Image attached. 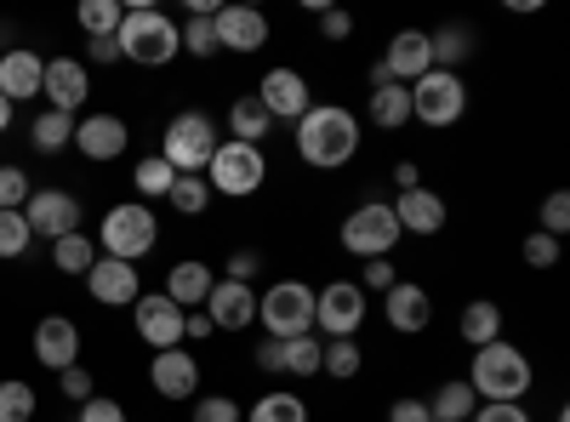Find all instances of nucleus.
<instances>
[{
  "label": "nucleus",
  "instance_id": "nucleus-47",
  "mask_svg": "<svg viewBox=\"0 0 570 422\" xmlns=\"http://www.w3.org/2000/svg\"><path fill=\"white\" fill-rule=\"evenodd\" d=\"M223 274L234 279V286H252V279L263 274V252H257V246H240V252L228 257V268H223Z\"/></svg>",
  "mask_w": 570,
  "mask_h": 422
},
{
  "label": "nucleus",
  "instance_id": "nucleus-55",
  "mask_svg": "<svg viewBox=\"0 0 570 422\" xmlns=\"http://www.w3.org/2000/svg\"><path fill=\"white\" fill-rule=\"evenodd\" d=\"M257 365L279 377V343H274V337H263V343H257Z\"/></svg>",
  "mask_w": 570,
  "mask_h": 422
},
{
  "label": "nucleus",
  "instance_id": "nucleus-39",
  "mask_svg": "<svg viewBox=\"0 0 570 422\" xmlns=\"http://www.w3.org/2000/svg\"><path fill=\"white\" fill-rule=\"evenodd\" d=\"M217 18V12H212ZM212 18H195L188 12V23H177V35H183V52H195V58H217L223 46H217V23Z\"/></svg>",
  "mask_w": 570,
  "mask_h": 422
},
{
  "label": "nucleus",
  "instance_id": "nucleus-31",
  "mask_svg": "<svg viewBox=\"0 0 570 422\" xmlns=\"http://www.w3.org/2000/svg\"><path fill=\"white\" fill-rule=\"evenodd\" d=\"M473 411H480V400H473V389H468L462 377L440 383L434 400H428V416H434V422H468Z\"/></svg>",
  "mask_w": 570,
  "mask_h": 422
},
{
  "label": "nucleus",
  "instance_id": "nucleus-37",
  "mask_svg": "<svg viewBox=\"0 0 570 422\" xmlns=\"http://www.w3.org/2000/svg\"><path fill=\"white\" fill-rule=\"evenodd\" d=\"M131 183H137V195H142V200H166V195H171V183H177V171H171L160 155H149V160H137Z\"/></svg>",
  "mask_w": 570,
  "mask_h": 422
},
{
  "label": "nucleus",
  "instance_id": "nucleus-13",
  "mask_svg": "<svg viewBox=\"0 0 570 422\" xmlns=\"http://www.w3.org/2000/svg\"><path fill=\"white\" fill-rule=\"evenodd\" d=\"M131 325H137V337L149 343L155 354L160 349H183V308L166 292H142L131 303Z\"/></svg>",
  "mask_w": 570,
  "mask_h": 422
},
{
  "label": "nucleus",
  "instance_id": "nucleus-14",
  "mask_svg": "<svg viewBox=\"0 0 570 422\" xmlns=\"http://www.w3.org/2000/svg\"><path fill=\"white\" fill-rule=\"evenodd\" d=\"M40 80H46V58L35 46H7V52H0V98L12 109L40 98Z\"/></svg>",
  "mask_w": 570,
  "mask_h": 422
},
{
  "label": "nucleus",
  "instance_id": "nucleus-22",
  "mask_svg": "<svg viewBox=\"0 0 570 422\" xmlns=\"http://www.w3.org/2000/svg\"><path fill=\"white\" fill-rule=\"evenodd\" d=\"M383 320L400 337H422L428 320H434V297H428L422 286H411V279H400L394 292H383Z\"/></svg>",
  "mask_w": 570,
  "mask_h": 422
},
{
  "label": "nucleus",
  "instance_id": "nucleus-43",
  "mask_svg": "<svg viewBox=\"0 0 570 422\" xmlns=\"http://www.w3.org/2000/svg\"><path fill=\"white\" fill-rule=\"evenodd\" d=\"M195 422H246V405L228 394H195Z\"/></svg>",
  "mask_w": 570,
  "mask_h": 422
},
{
  "label": "nucleus",
  "instance_id": "nucleus-33",
  "mask_svg": "<svg viewBox=\"0 0 570 422\" xmlns=\"http://www.w3.org/2000/svg\"><path fill=\"white\" fill-rule=\"evenodd\" d=\"M320 337H285L279 343V377H320Z\"/></svg>",
  "mask_w": 570,
  "mask_h": 422
},
{
  "label": "nucleus",
  "instance_id": "nucleus-36",
  "mask_svg": "<svg viewBox=\"0 0 570 422\" xmlns=\"http://www.w3.org/2000/svg\"><path fill=\"white\" fill-rule=\"evenodd\" d=\"M80 29L91 35V40H115V29H120V18H126V7L120 0H80Z\"/></svg>",
  "mask_w": 570,
  "mask_h": 422
},
{
  "label": "nucleus",
  "instance_id": "nucleus-19",
  "mask_svg": "<svg viewBox=\"0 0 570 422\" xmlns=\"http://www.w3.org/2000/svg\"><path fill=\"white\" fill-rule=\"evenodd\" d=\"M40 91H46V104H52L58 115H75V109L91 98V75H86L80 58H46V80H40Z\"/></svg>",
  "mask_w": 570,
  "mask_h": 422
},
{
  "label": "nucleus",
  "instance_id": "nucleus-21",
  "mask_svg": "<svg viewBox=\"0 0 570 422\" xmlns=\"http://www.w3.org/2000/svg\"><path fill=\"white\" fill-rule=\"evenodd\" d=\"M217 46L223 52H263L268 46V18L257 7H217Z\"/></svg>",
  "mask_w": 570,
  "mask_h": 422
},
{
  "label": "nucleus",
  "instance_id": "nucleus-50",
  "mask_svg": "<svg viewBox=\"0 0 570 422\" xmlns=\"http://www.w3.org/2000/svg\"><path fill=\"white\" fill-rule=\"evenodd\" d=\"M468 422H531V411H525V405H513V400H497V405H480Z\"/></svg>",
  "mask_w": 570,
  "mask_h": 422
},
{
  "label": "nucleus",
  "instance_id": "nucleus-7",
  "mask_svg": "<svg viewBox=\"0 0 570 422\" xmlns=\"http://www.w3.org/2000/svg\"><path fill=\"white\" fill-rule=\"evenodd\" d=\"M160 241V223L155 212L142 206V200H120L104 212V228H98V246L104 257H120V263H137V257H149Z\"/></svg>",
  "mask_w": 570,
  "mask_h": 422
},
{
  "label": "nucleus",
  "instance_id": "nucleus-11",
  "mask_svg": "<svg viewBox=\"0 0 570 422\" xmlns=\"http://www.w3.org/2000/svg\"><path fill=\"white\" fill-rule=\"evenodd\" d=\"M252 98H257V104L268 109V120H292V126H297V120H303V115L314 109V91H308V75H297V69H285V63L263 75V86L252 91Z\"/></svg>",
  "mask_w": 570,
  "mask_h": 422
},
{
  "label": "nucleus",
  "instance_id": "nucleus-27",
  "mask_svg": "<svg viewBox=\"0 0 570 422\" xmlns=\"http://www.w3.org/2000/svg\"><path fill=\"white\" fill-rule=\"evenodd\" d=\"M365 120L376 131H405L411 126V91L405 86H376L365 98Z\"/></svg>",
  "mask_w": 570,
  "mask_h": 422
},
{
  "label": "nucleus",
  "instance_id": "nucleus-16",
  "mask_svg": "<svg viewBox=\"0 0 570 422\" xmlns=\"http://www.w3.org/2000/svg\"><path fill=\"white\" fill-rule=\"evenodd\" d=\"M149 389L160 400H195L200 394V360L188 349H160L149 360Z\"/></svg>",
  "mask_w": 570,
  "mask_h": 422
},
{
  "label": "nucleus",
  "instance_id": "nucleus-48",
  "mask_svg": "<svg viewBox=\"0 0 570 422\" xmlns=\"http://www.w3.org/2000/svg\"><path fill=\"white\" fill-rule=\"evenodd\" d=\"M58 389H63V400H75V405H86L91 394H98V389H91V371H86V365L58 371Z\"/></svg>",
  "mask_w": 570,
  "mask_h": 422
},
{
  "label": "nucleus",
  "instance_id": "nucleus-17",
  "mask_svg": "<svg viewBox=\"0 0 570 422\" xmlns=\"http://www.w3.org/2000/svg\"><path fill=\"white\" fill-rule=\"evenodd\" d=\"M35 360H40L46 371H69V365H80V325H75L69 314H46V320H35Z\"/></svg>",
  "mask_w": 570,
  "mask_h": 422
},
{
  "label": "nucleus",
  "instance_id": "nucleus-23",
  "mask_svg": "<svg viewBox=\"0 0 570 422\" xmlns=\"http://www.w3.org/2000/svg\"><path fill=\"white\" fill-rule=\"evenodd\" d=\"M206 320L217 332H246L257 320V292L252 286H234V279H217L212 297H206Z\"/></svg>",
  "mask_w": 570,
  "mask_h": 422
},
{
  "label": "nucleus",
  "instance_id": "nucleus-20",
  "mask_svg": "<svg viewBox=\"0 0 570 422\" xmlns=\"http://www.w3.org/2000/svg\"><path fill=\"white\" fill-rule=\"evenodd\" d=\"M126 144H131V126L120 120V115H86L80 126H75V149L86 155V160H120L126 155Z\"/></svg>",
  "mask_w": 570,
  "mask_h": 422
},
{
  "label": "nucleus",
  "instance_id": "nucleus-8",
  "mask_svg": "<svg viewBox=\"0 0 570 422\" xmlns=\"http://www.w3.org/2000/svg\"><path fill=\"white\" fill-rule=\"evenodd\" d=\"M405 91H411V120H422L428 131H445L468 115V80L451 75V69H428Z\"/></svg>",
  "mask_w": 570,
  "mask_h": 422
},
{
  "label": "nucleus",
  "instance_id": "nucleus-49",
  "mask_svg": "<svg viewBox=\"0 0 570 422\" xmlns=\"http://www.w3.org/2000/svg\"><path fill=\"white\" fill-rule=\"evenodd\" d=\"M75 422H126V405H120V400H104V394H91V400L80 405Z\"/></svg>",
  "mask_w": 570,
  "mask_h": 422
},
{
  "label": "nucleus",
  "instance_id": "nucleus-51",
  "mask_svg": "<svg viewBox=\"0 0 570 422\" xmlns=\"http://www.w3.org/2000/svg\"><path fill=\"white\" fill-rule=\"evenodd\" d=\"M320 35H325L331 46H337V40H348V35H354V18H348V12H337V7H325V12H320Z\"/></svg>",
  "mask_w": 570,
  "mask_h": 422
},
{
  "label": "nucleus",
  "instance_id": "nucleus-24",
  "mask_svg": "<svg viewBox=\"0 0 570 422\" xmlns=\"http://www.w3.org/2000/svg\"><path fill=\"white\" fill-rule=\"evenodd\" d=\"M212 286H217V274H212L200 257H183V263H171V274H166V297H171L183 314H188V308H206Z\"/></svg>",
  "mask_w": 570,
  "mask_h": 422
},
{
  "label": "nucleus",
  "instance_id": "nucleus-4",
  "mask_svg": "<svg viewBox=\"0 0 570 422\" xmlns=\"http://www.w3.org/2000/svg\"><path fill=\"white\" fill-rule=\"evenodd\" d=\"M217 155V120L206 109H183L166 120V137H160V160L177 171V177H200Z\"/></svg>",
  "mask_w": 570,
  "mask_h": 422
},
{
  "label": "nucleus",
  "instance_id": "nucleus-26",
  "mask_svg": "<svg viewBox=\"0 0 570 422\" xmlns=\"http://www.w3.org/2000/svg\"><path fill=\"white\" fill-rule=\"evenodd\" d=\"M456 332H462V343H468V349H485V343H497V337H502V303H491V297H473V303H462V314H456Z\"/></svg>",
  "mask_w": 570,
  "mask_h": 422
},
{
  "label": "nucleus",
  "instance_id": "nucleus-2",
  "mask_svg": "<svg viewBox=\"0 0 570 422\" xmlns=\"http://www.w3.org/2000/svg\"><path fill=\"white\" fill-rule=\"evenodd\" d=\"M462 383L473 389V400H480V405H497V400H513L519 405V400L531 394V383H537V365H531L525 349H513L508 337H497L485 349H473V365H468Z\"/></svg>",
  "mask_w": 570,
  "mask_h": 422
},
{
  "label": "nucleus",
  "instance_id": "nucleus-6",
  "mask_svg": "<svg viewBox=\"0 0 570 422\" xmlns=\"http://www.w3.org/2000/svg\"><path fill=\"white\" fill-rule=\"evenodd\" d=\"M257 320L274 343L285 337H308L314 332V286L308 279H274V286L257 297Z\"/></svg>",
  "mask_w": 570,
  "mask_h": 422
},
{
  "label": "nucleus",
  "instance_id": "nucleus-5",
  "mask_svg": "<svg viewBox=\"0 0 570 422\" xmlns=\"http://www.w3.org/2000/svg\"><path fill=\"white\" fill-rule=\"evenodd\" d=\"M200 177H206L212 195L246 200V195H257L263 183H268V155L257 144H234V137H228V144H217V155H212V166Z\"/></svg>",
  "mask_w": 570,
  "mask_h": 422
},
{
  "label": "nucleus",
  "instance_id": "nucleus-45",
  "mask_svg": "<svg viewBox=\"0 0 570 422\" xmlns=\"http://www.w3.org/2000/svg\"><path fill=\"white\" fill-rule=\"evenodd\" d=\"M354 286H360V292H394V286H400V268H394L389 257H371V263L360 268Z\"/></svg>",
  "mask_w": 570,
  "mask_h": 422
},
{
  "label": "nucleus",
  "instance_id": "nucleus-1",
  "mask_svg": "<svg viewBox=\"0 0 570 422\" xmlns=\"http://www.w3.org/2000/svg\"><path fill=\"white\" fill-rule=\"evenodd\" d=\"M360 115L343 109V104H314L303 120H297V160L314 166V171H343L354 155H360Z\"/></svg>",
  "mask_w": 570,
  "mask_h": 422
},
{
  "label": "nucleus",
  "instance_id": "nucleus-15",
  "mask_svg": "<svg viewBox=\"0 0 570 422\" xmlns=\"http://www.w3.org/2000/svg\"><path fill=\"white\" fill-rule=\"evenodd\" d=\"M86 292L91 303H104V308H131L142 297V279H137V263H120V257H98L86 274Z\"/></svg>",
  "mask_w": 570,
  "mask_h": 422
},
{
  "label": "nucleus",
  "instance_id": "nucleus-46",
  "mask_svg": "<svg viewBox=\"0 0 570 422\" xmlns=\"http://www.w3.org/2000/svg\"><path fill=\"white\" fill-rule=\"evenodd\" d=\"M564 228H570V195H564V189H553V195L542 200V234L564 241Z\"/></svg>",
  "mask_w": 570,
  "mask_h": 422
},
{
  "label": "nucleus",
  "instance_id": "nucleus-12",
  "mask_svg": "<svg viewBox=\"0 0 570 422\" xmlns=\"http://www.w3.org/2000/svg\"><path fill=\"white\" fill-rule=\"evenodd\" d=\"M23 223L35 241H63V234H80V200L69 189H35L23 206Z\"/></svg>",
  "mask_w": 570,
  "mask_h": 422
},
{
  "label": "nucleus",
  "instance_id": "nucleus-38",
  "mask_svg": "<svg viewBox=\"0 0 570 422\" xmlns=\"http://www.w3.org/2000/svg\"><path fill=\"white\" fill-rule=\"evenodd\" d=\"M35 411H40V400L29 383H18V377L0 383V422H35Z\"/></svg>",
  "mask_w": 570,
  "mask_h": 422
},
{
  "label": "nucleus",
  "instance_id": "nucleus-57",
  "mask_svg": "<svg viewBox=\"0 0 570 422\" xmlns=\"http://www.w3.org/2000/svg\"><path fill=\"white\" fill-rule=\"evenodd\" d=\"M7 126H12V104H7V98H0V131H7Z\"/></svg>",
  "mask_w": 570,
  "mask_h": 422
},
{
  "label": "nucleus",
  "instance_id": "nucleus-35",
  "mask_svg": "<svg viewBox=\"0 0 570 422\" xmlns=\"http://www.w3.org/2000/svg\"><path fill=\"white\" fill-rule=\"evenodd\" d=\"M91 263H98V246L86 241V234H63V241H52V268L58 274H91Z\"/></svg>",
  "mask_w": 570,
  "mask_h": 422
},
{
  "label": "nucleus",
  "instance_id": "nucleus-53",
  "mask_svg": "<svg viewBox=\"0 0 570 422\" xmlns=\"http://www.w3.org/2000/svg\"><path fill=\"white\" fill-rule=\"evenodd\" d=\"M212 332H217V325L206 320V308H188V314H183V343H188V337H195V343H206Z\"/></svg>",
  "mask_w": 570,
  "mask_h": 422
},
{
  "label": "nucleus",
  "instance_id": "nucleus-32",
  "mask_svg": "<svg viewBox=\"0 0 570 422\" xmlns=\"http://www.w3.org/2000/svg\"><path fill=\"white\" fill-rule=\"evenodd\" d=\"M29 144H35L40 155H63V149L75 144V115H58V109L35 115V126H29Z\"/></svg>",
  "mask_w": 570,
  "mask_h": 422
},
{
  "label": "nucleus",
  "instance_id": "nucleus-10",
  "mask_svg": "<svg viewBox=\"0 0 570 422\" xmlns=\"http://www.w3.org/2000/svg\"><path fill=\"white\" fill-rule=\"evenodd\" d=\"M365 314H371V303L354 279H331V286L314 292V325L325 337H360Z\"/></svg>",
  "mask_w": 570,
  "mask_h": 422
},
{
  "label": "nucleus",
  "instance_id": "nucleus-52",
  "mask_svg": "<svg viewBox=\"0 0 570 422\" xmlns=\"http://www.w3.org/2000/svg\"><path fill=\"white\" fill-rule=\"evenodd\" d=\"M389 422H434V416H428V400H416V394H400V400L389 405Z\"/></svg>",
  "mask_w": 570,
  "mask_h": 422
},
{
  "label": "nucleus",
  "instance_id": "nucleus-30",
  "mask_svg": "<svg viewBox=\"0 0 570 422\" xmlns=\"http://www.w3.org/2000/svg\"><path fill=\"white\" fill-rule=\"evenodd\" d=\"M428 52H434V69H451L456 75V63L473 52V29L468 23H440L434 35H428Z\"/></svg>",
  "mask_w": 570,
  "mask_h": 422
},
{
  "label": "nucleus",
  "instance_id": "nucleus-40",
  "mask_svg": "<svg viewBox=\"0 0 570 422\" xmlns=\"http://www.w3.org/2000/svg\"><path fill=\"white\" fill-rule=\"evenodd\" d=\"M35 246V234L23 223V212H0V263H18Z\"/></svg>",
  "mask_w": 570,
  "mask_h": 422
},
{
  "label": "nucleus",
  "instance_id": "nucleus-41",
  "mask_svg": "<svg viewBox=\"0 0 570 422\" xmlns=\"http://www.w3.org/2000/svg\"><path fill=\"white\" fill-rule=\"evenodd\" d=\"M166 200H171V212H183V217H200V212L212 206V189H206V177H177Z\"/></svg>",
  "mask_w": 570,
  "mask_h": 422
},
{
  "label": "nucleus",
  "instance_id": "nucleus-34",
  "mask_svg": "<svg viewBox=\"0 0 570 422\" xmlns=\"http://www.w3.org/2000/svg\"><path fill=\"white\" fill-rule=\"evenodd\" d=\"M246 422H308V400L292 394V389H274L246 411Z\"/></svg>",
  "mask_w": 570,
  "mask_h": 422
},
{
  "label": "nucleus",
  "instance_id": "nucleus-28",
  "mask_svg": "<svg viewBox=\"0 0 570 422\" xmlns=\"http://www.w3.org/2000/svg\"><path fill=\"white\" fill-rule=\"evenodd\" d=\"M268 131H274V120H268V109L252 98V91L228 104V137H234V144H257V149H263Z\"/></svg>",
  "mask_w": 570,
  "mask_h": 422
},
{
  "label": "nucleus",
  "instance_id": "nucleus-44",
  "mask_svg": "<svg viewBox=\"0 0 570 422\" xmlns=\"http://www.w3.org/2000/svg\"><path fill=\"white\" fill-rule=\"evenodd\" d=\"M519 257H525V268H553L559 263V241H553V234H542V228H531L525 246H519Z\"/></svg>",
  "mask_w": 570,
  "mask_h": 422
},
{
  "label": "nucleus",
  "instance_id": "nucleus-9",
  "mask_svg": "<svg viewBox=\"0 0 570 422\" xmlns=\"http://www.w3.org/2000/svg\"><path fill=\"white\" fill-rule=\"evenodd\" d=\"M343 252L348 257H360V263H371V257H389L394 246H400V217H394V206L389 200H365V206H354L348 217H343Z\"/></svg>",
  "mask_w": 570,
  "mask_h": 422
},
{
  "label": "nucleus",
  "instance_id": "nucleus-42",
  "mask_svg": "<svg viewBox=\"0 0 570 422\" xmlns=\"http://www.w3.org/2000/svg\"><path fill=\"white\" fill-rule=\"evenodd\" d=\"M35 195V183L23 177V166H0V212H23Z\"/></svg>",
  "mask_w": 570,
  "mask_h": 422
},
{
  "label": "nucleus",
  "instance_id": "nucleus-3",
  "mask_svg": "<svg viewBox=\"0 0 570 422\" xmlns=\"http://www.w3.org/2000/svg\"><path fill=\"white\" fill-rule=\"evenodd\" d=\"M115 46L126 63H142V69H166L177 52H183V35H177V18L149 7V0H131L120 29H115Z\"/></svg>",
  "mask_w": 570,
  "mask_h": 422
},
{
  "label": "nucleus",
  "instance_id": "nucleus-18",
  "mask_svg": "<svg viewBox=\"0 0 570 422\" xmlns=\"http://www.w3.org/2000/svg\"><path fill=\"white\" fill-rule=\"evenodd\" d=\"M389 69V80L394 86H411V80H422L428 69H434V52H428V29H400L389 46H383V58H376Z\"/></svg>",
  "mask_w": 570,
  "mask_h": 422
},
{
  "label": "nucleus",
  "instance_id": "nucleus-56",
  "mask_svg": "<svg viewBox=\"0 0 570 422\" xmlns=\"http://www.w3.org/2000/svg\"><path fill=\"white\" fill-rule=\"evenodd\" d=\"M86 52H91V63H120V46L115 40H91Z\"/></svg>",
  "mask_w": 570,
  "mask_h": 422
},
{
  "label": "nucleus",
  "instance_id": "nucleus-54",
  "mask_svg": "<svg viewBox=\"0 0 570 422\" xmlns=\"http://www.w3.org/2000/svg\"><path fill=\"white\" fill-rule=\"evenodd\" d=\"M394 183H400V195H405V189H422V171H416V160H400V166H394Z\"/></svg>",
  "mask_w": 570,
  "mask_h": 422
},
{
  "label": "nucleus",
  "instance_id": "nucleus-25",
  "mask_svg": "<svg viewBox=\"0 0 570 422\" xmlns=\"http://www.w3.org/2000/svg\"><path fill=\"white\" fill-rule=\"evenodd\" d=\"M394 217H400V234H440L445 228V200L434 195V189H405L400 200H394Z\"/></svg>",
  "mask_w": 570,
  "mask_h": 422
},
{
  "label": "nucleus",
  "instance_id": "nucleus-29",
  "mask_svg": "<svg viewBox=\"0 0 570 422\" xmlns=\"http://www.w3.org/2000/svg\"><path fill=\"white\" fill-rule=\"evenodd\" d=\"M360 365H365L360 337H325V349H320V371H325V377L354 383V377H360Z\"/></svg>",
  "mask_w": 570,
  "mask_h": 422
}]
</instances>
